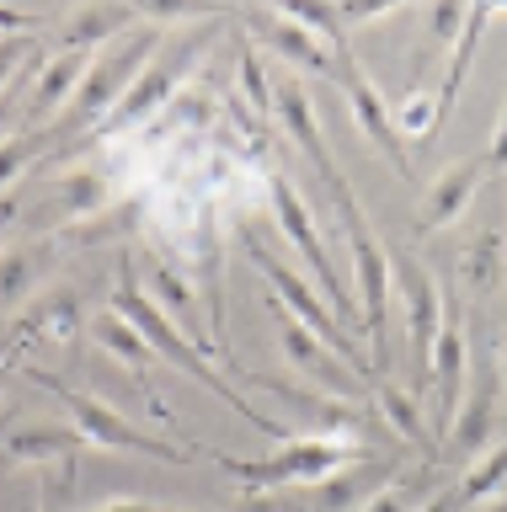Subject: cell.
<instances>
[{
    "mask_svg": "<svg viewBox=\"0 0 507 512\" xmlns=\"http://www.w3.org/2000/svg\"><path fill=\"white\" fill-rule=\"evenodd\" d=\"M0 27H6L11 38H33V32H38V16H27V11H6V6H0Z\"/></svg>",
    "mask_w": 507,
    "mask_h": 512,
    "instance_id": "36",
    "label": "cell"
},
{
    "mask_svg": "<svg viewBox=\"0 0 507 512\" xmlns=\"http://www.w3.org/2000/svg\"><path fill=\"white\" fill-rule=\"evenodd\" d=\"M214 32V22H203L193 38H177V43H161L155 48V59L139 70V80L129 86V96L113 107V118L102 123V134H123V128H134V123H145L155 107H166L171 96L182 91V75L198 64V48H203V38Z\"/></svg>",
    "mask_w": 507,
    "mask_h": 512,
    "instance_id": "7",
    "label": "cell"
},
{
    "mask_svg": "<svg viewBox=\"0 0 507 512\" xmlns=\"http://www.w3.org/2000/svg\"><path fill=\"white\" fill-rule=\"evenodd\" d=\"M214 459L241 480L246 496H262V491H278V486H321V480H331L337 470H353V464H363L369 454L353 443H342V438H294L267 459H235V454H214Z\"/></svg>",
    "mask_w": 507,
    "mask_h": 512,
    "instance_id": "5",
    "label": "cell"
},
{
    "mask_svg": "<svg viewBox=\"0 0 507 512\" xmlns=\"http://www.w3.org/2000/svg\"><path fill=\"white\" fill-rule=\"evenodd\" d=\"M0 123H6V102H0Z\"/></svg>",
    "mask_w": 507,
    "mask_h": 512,
    "instance_id": "43",
    "label": "cell"
},
{
    "mask_svg": "<svg viewBox=\"0 0 507 512\" xmlns=\"http://www.w3.org/2000/svg\"><path fill=\"white\" fill-rule=\"evenodd\" d=\"M278 342H283V358H289L294 368H305V374L321 384V390H331V395H358V390H363V379L353 374V368H347L310 326H299V320L283 310V304H278Z\"/></svg>",
    "mask_w": 507,
    "mask_h": 512,
    "instance_id": "11",
    "label": "cell"
},
{
    "mask_svg": "<svg viewBox=\"0 0 507 512\" xmlns=\"http://www.w3.org/2000/svg\"><path fill=\"white\" fill-rule=\"evenodd\" d=\"M241 240H246L251 262H257V272L267 278V288L278 294L283 310H289V315L299 320V326H310L315 336H321V342H326L331 352H337V358H342L347 368H353V374H358L363 384L379 379V374H374V363H369V347H363L358 336L337 320V310L326 304V294H315V283H310V278H299V272H294L289 262H278V256L257 240V230H251V224H241Z\"/></svg>",
    "mask_w": 507,
    "mask_h": 512,
    "instance_id": "3",
    "label": "cell"
},
{
    "mask_svg": "<svg viewBox=\"0 0 507 512\" xmlns=\"http://www.w3.org/2000/svg\"><path fill=\"white\" fill-rule=\"evenodd\" d=\"M139 11H118V6H86L75 11V22L65 27V48H86V54H97V48L113 38V32L134 27Z\"/></svg>",
    "mask_w": 507,
    "mask_h": 512,
    "instance_id": "21",
    "label": "cell"
},
{
    "mask_svg": "<svg viewBox=\"0 0 507 512\" xmlns=\"http://www.w3.org/2000/svg\"><path fill=\"white\" fill-rule=\"evenodd\" d=\"M246 27L257 32L267 48H278L283 59L305 64V70H315V75H331V48L315 38L310 27H299L289 11H246Z\"/></svg>",
    "mask_w": 507,
    "mask_h": 512,
    "instance_id": "17",
    "label": "cell"
},
{
    "mask_svg": "<svg viewBox=\"0 0 507 512\" xmlns=\"http://www.w3.org/2000/svg\"><path fill=\"white\" fill-rule=\"evenodd\" d=\"M502 390H507V347H502Z\"/></svg>",
    "mask_w": 507,
    "mask_h": 512,
    "instance_id": "41",
    "label": "cell"
},
{
    "mask_svg": "<svg viewBox=\"0 0 507 512\" xmlns=\"http://www.w3.org/2000/svg\"><path fill=\"white\" fill-rule=\"evenodd\" d=\"M401 299H406V358H411V395L427 390L433 374V342L443 331V288L427 267L401 262Z\"/></svg>",
    "mask_w": 507,
    "mask_h": 512,
    "instance_id": "10",
    "label": "cell"
},
{
    "mask_svg": "<svg viewBox=\"0 0 507 512\" xmlns=\"http://www.w3.org/2000/svg\"><path fill=\"white\" fill-rule=\"evenodd\" d=\"M33 283H38V246L0 251V310H11L22 294H33Z\"/></svg>",
    "mask_w": 507,
    "mask_h": 512,
    "instance_id": "24",
    "label": "cell"
},
{
    "mask_svg": "<svg viewBox=\"0 0 507 512\" xmlns=\"http://www.w3.org/2000/svg\"><path fill=\"white\" fill-rule=\"evenodd\" d=\"M102 198H107V182H102L97 171H75V176H65V182H59V214H65V219L97 214Z\"/></svg>",
    "mask_w": 507,
    "mask_h": 512,
    "instance_id": "26",
    "label": "cell"
},
{
    "mask_svg": "<svg viewBox=\"0 0 507 512\" xmlns=\"http://www.w3.org/2000/svg\"><path fill=\"white\" fill-rule=\"evenodd\" d=\"M331 75L342 80V91H347V107H353V118L358 128L369 134L379 150H385V160L395 166V176H406L411 182V155H406V139H401V128H395V112L385 107V96L374 91V80L358 70V59H353V48L337 43L331 48Z\"/></svg>",
    "mask_w": 507,
    "mask_h": 512,
    "instance_id": "9",
    "label": "cell"
},
{
    "mask_svg": "<svg viewBox=\"0 0 507 512\" xmlns=\"http://www.w3.org/2000/svg\"><path fill=\"white\" fill-rule=\"evenodd\" d=\"M417 512H459V496H454V486H449V491H433V496H427V502H422Z\"/></svg>",
    "mask_w": 507,
    "mask_h": 512,
    "instance_id": "37",
    "label": "cell"
},
{
    "mask_svg": "<svg viewBox=\"0 0 507 512\" xmlns=\"http://www.w3.org/2000/svg\"><path fill=\"white\" fill-rule=\"evenodd\" d=\"M486 512H507V491H502V496H497V502H491Z\"/></svg>",
    "mask_w": 507,
    "mask_h": 512,
    "instance_id": "40",
    "label": "cell"
},
{
    "mask_svg": "<svg viewBox=\"0 0 507 512\" xmlns=\"http://www.w3.org/2000/svg\"><path fill=\"white\" fill-rule=\"evenodd\" d=\"M241 512H278V496L273 491H262V496H246Z\"/></svg>",
    "mask_w": 507,
    "mask_h": 512,
    "instance_id": "38",
    "label": "cell"
},
{
    "mask_svg": "<svg viewBox=\"0 0 507 512\" xmlns=\"http://www.w3.org/2000/svg\"><path fill=\"white\" fill-rule=\"evenodd\" d=\"M241 80H246V96L257 102V112L273 107V91H267V75H262L257 54H251V43H241Z\"/></svg>",
    "mask_w": 507,
    "mask_h": 512,
    "instance_id": "30",
    "label": "cell"
},
{
    "mask_svg": "<svg viewBox=\"0 0 507 512\" xmlns=\"http://www.w3.org/2000/svg\"><path fill=\"white\" fill-rule=\"evenodd\" d=\"M11 219H17V198H0V235H6Z\"/></svg>",
    "mask_w": 507,
    "mask_h": 512,
    "instance_id": "39",
    "label": "cell"
},
{
    "mask_svg": "<svg viewBox=\"0 0 507 512\" xmlns=\"http://www.w3.org/2000/svg\"><path fill=\"white\" fill-rule=\"evenodd\" d=\"M502 491H507V443L491 448V454L475 464V470H465V480L454 486L459 507H475V502H486V496H502Z\"/></svg>",
    "mask_w": 507,
    "mask_h": 512,
    "instance_id": "23",
    "label": "cell"
},
{
    "mask_svg": "<svg viewBox=\"0 0 507 512\" xmlns=\"http://www.w3.org/2000/svg\"><path fill=\"white\" fill-rule=\"evenodd\" d=\"M267 192H273V219H278V230L299 246V256H305V267L315 272V283H321V294H326V304H337V320L347 331L358 336V326H363V315H358V304L347 299V283H342V272L331 267V251H326V240H321V230H315V219H310V208H305V198L283 182V176H273L267 182Z\"/></svg>",
    "mask_w": 507,
    "mask_h": 512,
    "instance_id": "8",
    "label": "cell"
},
{
    "mask_svg": "<svg viewBox=\"0 0 507 512\" xmlns=\"http://www.w3.org/2000/svg\"><path fill=\"white\" fill-rule=\"evenodd\" d=\"M465 358L470 347H465V326H459V304L443 294V331L433 342V422L443 432H449L459 400H465Z\"/></svg>",
    "mask_w": 507,
    "mask_h": 512,
    "instance_id": "12",
    "label": "cell"
},
{
    "mask_svg": "<svg viewBox=\"0 0 507 512\" xmlns=\"http://www.w3.org/2000/svg\"><path fill=\"white\" fill-rule=\"evenodd\" d=\"M97 512H241V507H161V502H102Z\"/></svg>",
    "mask_w": 507,
    "mask_h": 512,
    "instance_id": "32",
    "label": "cell"
},
{
    "mask_svg": "<svg viewBox=\"0 0 507 512\" xmlns=\"http://www.w3.org/2000/svg\"><path fill=\"white\" fill-rule=\"evenodd\" d=\"M342 16V27H353V22H374V16H390V6H379V0H353V6H337Z\"/></svg>",
    "mask_w": 507,
    "mask_h": 512,
    "instance_id": "34",
    "label": "cell"
},
{
    "mask_svg": "<svg viewBox=\"0 0 507 512\" xmlns=\"http://www.w3.org/2000/svg\"><path fill=\"white\" fill-rule=\"evenodd\" d=\"M91 336H97V342L113 352V358H123L129 368H145V363H150V342H145V336H139L118 310H107V315L91 320Z\"/></svg>",
    "mask_w": 507,
    "mask_h": 512,
    "instance_id": "22",
    "label": "cell"
},
{
    "mask_svg": "<svg viewBox=\"0 0 507 512\" xmlns=\"http://www.w3.org/2000/svg\"><path fill=\"white\" fill-rule=\"evenodd\" d=\"M374 400H379V411H385V422L401 432L406 443H422L427 432H422V411H417V395L401 390V384H390V379H379L374 384Z\"/></svg>",
    "mask_w": 507,
    "mask_h": 512,
    "instance_id": "25",
    "label": "cell"
},
{
    "mask_svg": "<svg viewBox=\"0 0 507 512\" xmlns=\"http://www.w3.org/2000/svg\"><path fill=\"white\" fill-rule=\"evenodd\" d=\"M433 112H438V96H411V102L395 112V128H401V134L433 139Z\"/></svg>",
    "mask_w": 507,
    "mask_h": 512,
    "instance_id": "29",
    "label": "cell"
},
{
    "mask_svg": "<svg viewBox=\"0 0 507 512\" xmlns=\"http://www.w3.org/2000/svg\"><path fill=\"white\" fill-rule=\"evenodd\" d=\"M33 379H38V384H49V390L59 395V406H65V411L75 416V432H81L86 443L123 448V454H145V459H161V464H193V459H198L193 448H182V443H166V438H155V432L134 427L129 416H118L113 406H107V400L86 395V390H75V384L54 379V374H43V368H33Z\"/></svg>",
    "mask_w": 507,
    "mask_h": 512,
    "instance_id": "6",
    "label": "cell"
},
{
    "mask_svg": "<svg viewBox=\"0 0 507 512\" xmlns=\"http://www.w3.org/2000/svg\"><path fill=\"white\" fill-rule=\"evenodd\" d=\"M273 107H278V118L283 128L294 134V144L305 150V160L315 166V176L331 187V182H342V171H337V160H331V144L321 134V123H315V107H310V96L294 86V80H283V86H273Z\"/></svg>",
    "mask_w": 507,
    "mask_h": 512,
    "instance_id": "13",
    "label": "cell"
},
{
    "mask_svg": "<svg viewBox=\"0 0 507 512\" xmlns=\"http://www.w3.org/2000/svg\"><path fill=\"white\" fill-rule=\"evenodd\" d=\"M465 278H470V288H491L502 278V230H486L481 240H475V251L465 262Z\"/></svg>",
    "mask_w": 507,
    "mask_h": 512,
    "instance_id": "27",
    "label": "cell"
},
{
    "mask_svg": "<svg viewBox=\"0 0 507 512\" xmlns=\"http://www.w3.org/2000/svg\"><path fill=\"white\" fill-rule=\"evenodd\" d=\"M86 438L75 427H17L6 438V459L11 464H38V459H75V448Z\"/></svg>",
    "mask_w": 507,
    "mask_h": 512,
    "instance_id": "20",
    "label": "cell"
},
{
    "mask_svg": "<svg viewBox=\"0 0 507 512\" xmlns=\"http://www.w3.org/2000/svg\"><path fill=\"white\" fill-rule=\"evenodd\" d=\"M497 400H502V384L486 374H475V384H470V400H459V411H454V422H449V443L454 448H486V432H491V422H497Z\"/></svg>",
    "mask_w": 507,
    "mask_h": 512,
    "instance_id": "19",
    "label": "cell"
},
{
    "mask_svg": "<svg viewBox=\"0 0 507 512\" xmlns=\"http://www.w3.org/2000/svg\"><path fill=\"white\" fill-rule=\"evenodd\" d=\"M27 48H33V38H0V86H11V75L22 70Z\"/></svg>",
    "mask_w": 507,
    "mask_h": 512,
    "instance_id": "31",
    "label": "cell"
},
{
    "mask_svg": "<svg viewBox=\"0 0 507 512\" xmlns=\"http://www.w3.org/2000/svg\"><path fill=\"white\" fill-rule=\"evenodd\" d=\"M113 304H118V315L129 320V326H134L139 336H145V342H150L155 352H161L166 363H177V368H182V374L193 379V384H203V390H214V395H219V400H225V406L235 411V416H241V422H251L257 432H267V438H273L278 448L299 438V432H289V427L278 422V416H267V411H257V406H251V400H241V395H235L230 384L219 379V374H214L209 363H203V352H198L193 342H187V336H182L177 326H171V315H166L161 304H155V299L145 294V288L123 283L118 294H113Z\"/></svg>",
    "mask_w": 507,
    "mask_h": 512,
    "instance_id": "1",
    "label": "cell"
},
{
    "mask_svg": "<svg viewBox=\"0 0 507 512\" xmlns=\"http://www.w3.org/2000/svg\"><path fill=\"white\" fill-rule=\"evenodd\" d=\"M331 198L342 208V230H347V251H353V272H358V315H363V331H369V363L374 374H385L390 363V347H385V310H390V288H395V272H390V251L379 246V235L369 230V214H363L353 182H331Z\"/></svg>",
    "mask_w": 507,
    "mask_h": 512,
    "instance_id": "2",
    "label": "cell"
},
{
    "mask_svg": "<svg viewBox=\"0 0 507 512\" xmlns=\"http://www.w3.org/2000/svg\"><path fill=\"white\" fill-rule=\"evenodd\" d=\"M497 22V11L491 6H475L470 11V22H465V32L449 43V70H443V86H438V112H433V134L443 128V118L454 112V102H459V86H465V75H470V59H475V48H481V38H486V27Z\"/></svg>",
    "mask_w": 507,
    "mask_h": 512,
    "instance_id": "18",
    "label": "cell"
},
{
    "mask_svg": "<svg viewBox=\"0 0 507 512\" xmlns=\"http://www.w3.org/2000/svg\"><path fill=\"white\" fill-rule=\"evenodd\" d=\"M401 470L395 459H363L353 470H337L331 480L315 486V512H363L379 491L390 486V475Z\"/></svg>",
    "mask_w": 507,
    "mask_h": 512,
    "instance_id": "16",
    "label": "cell"
},
{
    "mask_svg": "<svg viewBox=\"0 0 507 512\" xmlns=\"http://www.w3.org/2000/svg\"><path fill=\"white\" fill-rule=\"evenodd\" d=\"M486 166H491V171H507V107H502V118H497V134H491Z\"/></svg>",
    "mask_w": 507,
    "mask_h": 512,
    "instance_id": "35",
    "label": "cell"
},
{
    "mask_svg": "<svg viewBox=\"0 0 507 512\" xmlns=\"http://www.w3.org/2000/svg\"><path fill=\"white\" fill-rule=\"evenodd\" d=\"M49 512H65V502H54V507H49Z\"/></svg>",
    "mask_w": 507,
    "mask_h": 512,
    "instance_id": "42",
    "label": "cell"
},
{
    "mask_svg": "<svg viewBox=\"0 0 507 512\" xmlns=\"http://www.w3.org/2000/svg\"><path fill=\"white\" fill-rule=\"evenodd\" d=\"M38 144H43V134H6L0 139V187L17 182V171L38 155Z\"/></svg>",
    "mask_w": 507,
    "mask_h": 512,
    "instance_id": "28",
    "label": "cell"
},
{
    "mask_svg": "<svg viewBox=\"0 0 507 512\" xmlns=\"http://www.w3.org/2000/svg\"><path fill=\"white\" fill-rule=\"evenodd\" d=\"M363 512H417V507H411L406 486H385V491H379V496H374V502L363 507Z\"/></svg>",
    "mask_w": 507,
    "mask_h": 512,
    "instance_id": "33",
    "label": "cell"
},
{
    "mask_svg": "<svg viewBox=\"0 0 507 512\" xmlns=\"http://www.w3.org/2000/svg\"><path fill=\"white\" fill-rule=\"evenodd\" d=\"M91 64L97 54H86V48H59V54L38 70V86L27 96V118H59V112L70 107V96L81 91V80L91 75Z\"/></svg>",
    "mask_w": 507,
    "mask_h": 512,
    "instance_id": "15",
    "label": "cell"
},
{
    "mask_svg": "<svg viewBox=\"0 0 507 512\" xmlns=\"http://www.w3.org/2000/svg\"><path fill=\"white\" fill-rule=\"evenodd\" d=\"M481 176H486V160H459V166H449L443 176H433V182H427V198H422L417 230H422V235L449 230V224L470 208L475 187H481Z\"/></svg>",
    "mask_w": 507,
    "mask_h": 512,
    "instance_id": "14",
    "label": "cell"
},
{
    "mask_svg": "<svg viewBox=\"0 0 507 512\" xmlns=\"http://www.w3.org/2000/svg\"><path fill=\"white\" fill-rule=\"evenodd\" d=\"M155 48H161V38L145 27V32H134L123 48H113L107 59L91 64V75L81 80V91L70 96V107L59 112L49 128H43V144H49V139H75V134H81V128H91V123L102 128L107 118H113V107L129 96V86L139 80V70L155 59Z\"/></svg>",
    "mask_w": 507,
    "mask_h": 512,
    "instance_id": "4",
    "label": "cell"
}]
</instances>
